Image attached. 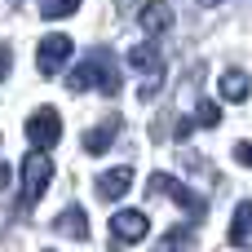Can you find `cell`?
<instances>
[{
    "mask_svg": "<svg viewBox=\"0 0 252 252\" xmlns=\"http://www.w3.org/2000/svg\"><path fill=\"white\" fill-rule=\"evenodd\" d=\"M66 89H71V93H93V89H102L106 97H115V93H120V62L111 58V49H93L75 71H66Z\"/></svg>",
    "mask_w": 252,
    "mask_h": 252,
    "instance_id": "cell-1",
    "label": "cell"
},
{
    "mask_svg": "<svg viewBox=\"0 0 252 252\" xmlns=\"http://www.w3.org/2000/svg\"><path fill=\"white\" fill-rule=\"evenodd\" d=\"M49 182H53L49 155H44V151H31V155L22 159V195H18V204H22V208H35L40 195L49 190Z\"/></svg>",
    "mask_w": 252,
    "mask_h": 252,
    "instance_id": "cell-2",
    "label": "cell"
},
{
    "mask_svg": "<svg viewBox=\"0 0 252 252\" xmlns=\"http://www.w3.org/2000/svg\"><path fill=\"white\" fill-rule=\"evenodd\" d=\"M128 66L146 75V84H142V102H151V97L159 93V84H164V58H159V49H155L151 40H146V44H133V49H128Z\"/></svg>",
    "mask_w": 252,
    "mask_h": 252,
    "instance_id": "cell-3",
    "label": "cell"
},
{
    "mask_svg": "<svg viewBox=\"0 0 252 252\" xmlns=\"http://www.w3.org/2000/svg\"><path fill=\"white\" fill-rule=\"evenodd\" d=\"M146 190H151V199H155V195H168V199H173L177 208H186L190 217H204V213H208V208H204V199H199V195H195L190 186H182V182H177L173 173H151Z\"/></svg>",
    "mask_w": 252,
    "mask_h": 252,
    "instance_id": "cell-4",
    "label": "cell"
},
{
    "mask_svg": "<svg viewBox=\"0 0 252 252\" xmlns=\"http://www.w3.org/2000/svg\"><path fill=\"white\" fill-rule=\"evenodd\" d=\"M71 53H75V44H71V35H44L40 40V49H35V66H40V75H62L66 71V62H71Z\"/></svg>",
    "mask_w": 252,
    "mask_h": 252,
    "instance_id": "cell-5",
    "label": "cell"
},
{
    "mask_svg": "<svg viewBox=\"0 0 252 252\" xmlns=\"http://www.w3.org/2000/svg\"><path fill=\"white\" fill-rule=\"evenodd\" d=\"M58 137H62V115H58L53 106L31 111V120H27V142H31L35 151H53Z\"/></svg>",
    "mask_w": 252,
    "mask_h": 252,
    "instance_id": "cell-6",
    "label": "cell"
},
{
    "mask_svg": "<svg viewBox=\"0 0 252 252\" xmlns=\"http://www.w3.org/2000/svg\"><path fill=\"white\" fill-rule=\"evenodd\" d=\"M146 230H151V221H146V213H137V208H120V213L111 217V235H115V244H142Z\"/></svg>",
    "mask_w": 252,
    "mask_h": 252,
    "instance_id": "cell-7",
    "label": "cell"
},
{
    "mask_svg": "<svg viewBox=\"0 0 252 252\" xmlns=\"http://www.w3.org/2000/svg\"><path fill=\"white\" fill-rule=\"evenodd\" d=\"M128 186H133V168L128 164H120V168H106L102 177H97V199H124L128 195Z\"/></svg>",
    "mask_w": 252,
    "mask_h": 252,
    "instance_id": "cell-8",
    "label": "cell"
},
{
    "mask_svg": "<svg viewBox=\"0 0 252 252\" xmlns=\"http://www.w3.org/2000/svg\"><path fill=\"white\" fill-rule=\"evenodd\" d=\"M53 235H66V239H89V217H84V208H66V213H58L53 217Z\"/></svg>",
    "mask_w": 252,
    "mask_h": 252,
    "instance_id": "cell-9",
    "label": "cell"
},
{
    "mask_svg": "<svg viewBox=\"0 0 252 252\" xmlns=\"http://www.w3.org/2000/svg\"><path fill=\"white\" fill-rule=\"evenodd\" d=\"M142 27H146L151 35H159V31L173 27V9H168V0H146V4H142Z\"/></svg>",
    "mask_w": 252,
    "mask_h": 252,
    "instance_id": "cell-10",
    "label": "cell"
},
{
    "mask_svg": "<svg viewBox=\"0 0 252 252\" xmlns=\"http://www.w3.org/2000/svg\"><path fill=\"white\" fill-rule=\"evenodd\" d=\"M115 133H120V120H102L97 128L84 133V151H89V155H106L111 142H115Z\"/></svg>",
    "mask_w": 252,
    "mask_h": 252,
    "instance_id": "cell-11",
    "label": "cell"
},
{
    "mask_svg": "<svg viewBox=\"0 0 252 252\" xmlns=\"http://www.w3.org/2000/svg\"><path fill=\"white\" fill-rule=\"evenodd\" d=\"M235 248H248V239H252V204L244 199L239 208H235V221H230V235H226Z\"/></svg>",
    "mask_w": 252,
    "mask_h": 252,
    "instance_id": "cell-12",
    "label": "cell"
},
{
    "mask_svg": "<svg viewBox=\"0 0 252 252\" xmlns=\"http://www.w3.org/2000/svg\"><path fill=\"white\" fill-rule=\"evenodd\" d=\"M248 93H252V80L244 71H226L221 75V97L226 102H248Z\"/></svg>",
    "mask_w": 252,
    "mask_h": 252,
    "instance_id": "cell-13",
    "label": "cell"
},
{
    "mask_svg": "<svg viewBox=\"0 0 252 252\" xmlns=\"http://www.w3.org/2000/svg\"><path fill=\"white\" fill-rule=\"evenodd\" d=\"M190 244H195L190 230H186V226H173V230L159 239V248H155V252H190Z\"/></svg>",
    "mask_w": 252,
    "mask_h": 252,
    "instance_id": "cell-14",
    "label": "cell"
},
{
    "mask_svg": "<svg viewBox=\"0 0 252 252\" xmlns=\"http://www.w3.org/2000/svg\"><path fill=\"white\" fill-rule=\"evenodd\" d=\"M75 9H80V0H40V13L44 18H66Z\"/></svg>",
    "mask_w": 252,
    "mask_h": 252,
    "instance_id": "cell-15",
    "label": "cell"
},
{
    "mask_svg": "<svg viewBox=\"0 0 252 252\" xmlns=\"http://www.w3.org/2000/svg\"><path fill=\"white\" fill-rule=\"evenodd\" d=\"M190 124H204V128L221 124V106H217V102H199V111H195V120H190Z\"/></svg>",
    "mask_w": 252,
    "mask_h": 252,
    "instance_id": "cell-16",
    "label": "cell"
},
{
    "mask_svg": "<svg viewBox=\"0 0 252 252\" xmlns=\"http://www.w3.org/2000/svg\"><path fill=\"white\" fill-rule=\"evenodd\" d=\"M190 133H195V124H190V120H186V115H182V120H177V128H173V137H177V142H186V137H190Z\"/></svg>",
    "mask_w": 252,
    "mask_h": 252,
    "instance_id": "cell-17",
    "label": "cell"
},
{
    "mask_svg": "<svg viewBox=\"0 0 252 252\" xmlns=\"http://www.w3.org/2000/svg\"><path fill=\"white\" fill-rule=\"evenodd\" d=\"M9 75V44H0V80Z\"/></svg>",
    "mask_w": 252,
    "mask_h": 252,
    "instance_id": "cell-18",
    "label": "cell"
},
{
    "mask_svg": "<svg viewBox=\"0 0 252 252\" xmlns=\"http://www.w3.org/2000/svg\"><path fill=\"white\" fill-rule=\"evenodd\" d=\"M9 177H13V168H9V164H0V190L9 186Z\"/></svg>",
    "mask_w": 252,
    "mask_h": 252,
    "instance_id": "cell-19",
    "label": "cell"
},
{
    "mask_svg": "<svg viewBox=\"0 0 252 252\" xmlns=\"http://www.w3.org/2000/svg\"><path fill=\"white\" fill-rule=\"evenodd\" d=\"M199 4H217V0H199Z\"/></svg>",
    "mask_w": 252,
    "mask_h": 252,
    "instance_id": "cell-20",
    "label": "cell"
},
{
    "mask_svg": "<svg viewBox=\"0 0 252 252\" xmlns=\"http://www.w3.org/2000/svg\"><path fill=\"white\" fill-rule=\"evenodd\" d=\"M13 4H18V0H13Z\"/></svg>",
    "mask_w": 252,
    "mask_h": 252,
    "instance_id": "cell-21",
    "label": "cell"
}]
</instances>
